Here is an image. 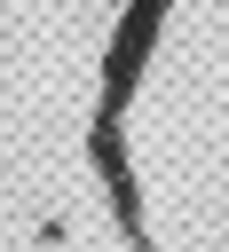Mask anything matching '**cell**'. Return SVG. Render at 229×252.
Segmentation results:
<instances>
[{"mask_svg":"<svg viewBox=\"0 0 229 252\" xmlns=\"http://www.w3.org/2000/svg\"><path fill=\"white\" fill-rule=\"evenodd\" d=\"M87 158H95V173H103V189H111L118 228H126V236H150V228H142V189H134V173H126V150H118V118H111V110H95V142H87Z\"/></svg>","mask_w":229,"mask_h":252,"instance_id":"7a4b0ae2","label":"cell"},{"mask_svg":"<svg viewBox=\"0 0 229 252\" xmlns=\"http://www.w3.org/2000/svg\"><path fill=\"white\" fill-rule=\"evenodd\" d=\"M158 8H166V0H126V24H118V39H111V71H103V110H111V118H118L126 94L142 87V63H150V39H158Z\"/></svg>","mask_w":229,"mask_h":252,"instance_id":"6da1fadb","label":"cell"}]
</instances>
